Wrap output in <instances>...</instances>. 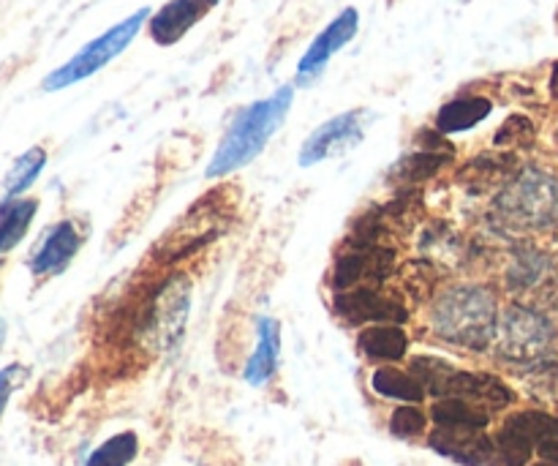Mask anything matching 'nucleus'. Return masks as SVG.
Masks as SVG:
<instances>
[{
  "instance_id": "1",
  "label": "nucleus",
  "mask_w": 558,
  "mask_h": 466,
  "mask_svg": "<svg viewBox=\"0 0 558 466\" xmlns=\"http://www.w3.org/2000/svg\"><path fill=\"white\" fill-rule=\"evenodd\" d=\"M292 101L294 87L283 85L272 96L240 109L238 118L232 120V126L223 134V140L218 142L216 153H213L210 164L205 169V178H227V175L248 167L265 151L272 134L283 126L289 109H292Z\"/></svg>"
},
{
  "instance_id": "2",
  "label": "nucleus",
  "mask_w": 558,
  "mask_h": 466,
  "mask_svg": "<svg viewBox=\"0 0 558 466\" xmlns=\"http://www.w3.org/2000/svg\"><path fill=\"white\" fill-rule=\"evenodd\" d=\"M430 325L447 344L483 353L494 344L499 327V303L483 284H456L430 306Z\"/></svg>"
},
{
  "instance_id": "3",
  "label": "nucleus",
  "mask_w": 558,
  "mask_h": 466,
  "mask_svg": "<svg viewBox=\"0 0 558 466\" xmlns=\"http://www.w3.org/2000/svg\"><path fill=\"white\" fill-rule=\"evenodd\" d=\"M147 20H150V9H140L134 11V14L125 16V20H120L118 25H112L109 31H104L101 36L87 41L80 52L71 55L63 65L49 71V74L44 76L41 87L47 93H58V91H65V87L76 85V82L87 80V76L98 74L104 65L112 63L118 55H123L125 49L131 47V41L140 36L142 25H145Z\"/></svg>"
},
{
  "instance_id": "4",
  "label": "nucleus",
  "mask_w": 558,
  "mask_h": 466,
  "mask_svg": "<svg viewBox=\"0 0 558 466\" xmlns=\"http://www.w3.org/2000/svg\"><path fill=\"white\" fill-rule=\"evenodd\" d=\"M501 222L521 229H545L558 222V178L545 169H523L496 196Z\"/></svg>"
},
{
  "instance_id": "5",
  "label": "nucleus",
  "mask_w": 558,
  "mask_h": 466,
  "mask_svg": "<svg viewBox=\"0 0 558 466\" xmlns=\"http://www.w3.org/2000/svg\"><path fill=\"white\" fill-rule=\"evenodd\" d=\"M191 311V284L189 278L174 273L167 282L158 284L153 289L150 300L142 306L140 316H136V336L147 344V347L158 349V353H169L178 347V342L185 333V322H189Z\"/></svg>"
},
{
  "instance_id": "6",
  "label": "nucleus",
  "mask_w": 558,
  "mask_h": 466,
  "mask_svg": "<svg viewBox=\"0 0 558 466\" xmlns=\"http://www.w3.org/2000/svg\"><path fill=\"white\" fill-rule=\"evenodd\" d=\"M556 342V327L543 311L512 306L499 316L496 353L510 363H539Z\"/></svg>"
},
{
  "instance_id": "7",
  "label": "nucleus",
  "mask_w": 558,
  "mask_h": 466,
  "mask_svg": "<svg viewBox=\"0 0 558 466\" xmlns=\"http://www.w3.org/2000/svg\"><path fill=\"white\" fill-rule=\"evenodd\" d=\"M365 123H368L365 109H349V112L336 115L327 123L316 126L308 140L303 142V147H300L298 164L308 169L336 156H343V153H349L363 142Z\"/></svg>"
},
{
  "instance_id": "8",
  "label": "nucleus",
  "mask_w": 558,
  "mask_h": 466,
  "mask_svg": "<svg viewBox=\"0 0 558 466\" xmlns=\"http://www.w3.org/2000/svg\"><path fill=\"white\" fill-rule=\"evenodd\" d=\"M554 418L539 409H526V413H515L501 423L499 434H496V456L507 466H526L532 453L543 445L548 437Z\"/></svg>"
},
{
  "instance_id": "9",
  "label": "nucleus",
  "mask_w": 558,
  "mask_h": 466,
  "mask_svg": "<svg viewBox=\"0 0 558 466\" xmlns=\"http://www.w3.org/2000/svg\"><path fill=\"white\" fill-rule=\"evenodd\" d=\"M357 31H360V11L349 5V9H343L341 14H338L336 20H332L303 52V58H300L298 63V85L308 87L311 82L319 80V76L325 74L327 63L332 60V55L341 52V49L357 36Z\"/></svg>"
},
{
  "instance_id": "10",
  "label": "nucleus",
  "mask_w": 558,
  "mask_h": 466,
  "mask_svg": "<svg viewBox=\"0 0 558 466\" xmlns=\"http://www.w3.org/2000/svg\"><path fill=\"white\" fill-rule=\"evenodd\" d=\"M336 311L349 325H403L409 311L398 300L387 298L374 287L347 289L336 295Z\"/></svg>"
},
{
  "instance_id": "11",
  "label": "nucleus",
  "mask_w": 558,
  "mask_h": 466,
  "mask_svg": "<svg viewBox=\"0 0 558 466\" xmlns=\"http://www.w3.org/2000/svg\"><path fill=\"white\" fill-rule=\"evenodd\" d=\"M82 232L71 218H63V222L52 224V227L44 232L41 243L36 246V251L27 260V267H31L33 278H54L65 271V267L74 262V256L80 254L82 249Z\"/></svg>"
},
{
  "instance_id": "12",
  "label": "nucleus",
  "mask_w": 558,
  "mask_h": 466,
  "mask_svg": "<svg viewBox=\"0 0 558 466\" xmlns=\"http://www.w3.org/2000/svg\"><path fill=\"white\" fill-rule=\"evenodd\" d=\"M428 445L439 456L450 458L463 466H488L496 456V445L485 437L483 429H456V426H439L430 434Z\"/></svg>"
},
{
  "instance_id": "13",
  "label": "nucleus",
  "mask_w": 558,
  "mask_h": 466,
  "mask_svg": "<svg viewBox=\"0 0 558 466\" xmlns=\"http://www.w3.org/2000/svg\"><path fill=\"white\" fill-rule=\"evenodd\" d=\"M216 3L218 0H169L150 16V38L158 47H172L196 22L205 20Z\"/></svg>"
},
{
  "instance_id": "14",
  "label": "nucleus",
  "mask_w": 558,
  "mask_h": 466,
  "mask_svg": "<svg viewBox=\"0 0 558 466\" xmlns=\"http://www.w3.org/2000/svg\"><path fill=\"white\" fill-rule=\"evenodd\" d=\"M281 360V325L272 316L256 320V347L243 369V380L251 387H265L276 377Z\"/></svg>"
},
{
  "instance_id": "15",
  "label": "nucleus",
  "mask_w": 558,
  "mask_h": 466,
  "mask_svg": "<svg viewBox=\"0 0 558 466\" xmlns=\"http://www.w3.org/2000/svg\"><path fill=\"white\" fill-rule=\"evenodd\" d=\"M494 112V101L485 96H461L447 101L436 115V131L439 134H463L483 123Z\"/></svg>"
},
{
  "instance_id": "16",
  "label": "nucleus",
  "mask_w": 558,
  "mask_h": 466,
  "mask_svg": "<svg viewBox=\"0 0 558 466\" xmlns=\"http://www.w3.org/2000/svg\"><path fill=\"white\" fill-rule=\"evenodd\" d=\"M357 347L365 358L398 363L409 353V336L401 325H368L360 331Z\"/></svg>"
},
{
  "instance_id": "17",
  "label": "nucleus",
  "mask_w": 558,
  "mask_h": 466,
  "mask_svg": "<svg viewBox=\"0 0 558 466\" xmlns=\"http://www.w3.org/2000/svg\"><path fill=\"white\" fill-rule=\"evenodd\" d=\"M36 213L38 200H31V196H16V200L0 202V256L14 251L25 240Z\"/></svg>"
},
{
  "instance_id": "18",
  "label": "nucleus",
  "mask_w": 558,
  "mask_h": 466,
  "mask_svg": "<svg viewBox=\"0 0 558 466\" xmlns=\"http://www.w3.org/2000/svg\"><path fill=\"white\" fill-rule=\"evenodd\" d=\"M371 387L379 393L381 398H392V402L403 404H420L428 393H425L423 382L412 374V371H401L396 366H381L371 377Z\"/></svg>"
},
{
  "instance_id": "19",
  "label": "nucleus",
  "mask_w": 558,
  "mask_h": 466,
  "mask_svg": "<svg viewBox=\"0 0 558 466\" xmlns=\"http://www.w3.org/2000/svg\"><path fill=\"white\" fill-rule=\"evenodd\" d=\"M44 167H47V151H44L41 145L27 147V151L22 153L14 164H11V169L5 172L3 183H0V202L16 200V196L25 194V191L36 183L38 175L44 172Z\"/></svg>"
},
{
  "instance_id": "20",
  "label": "nucleus",
  "mask_w": 558,
  "mask_h": 466,
  "mask_svg": "<svg viewBox=\"0 0 558 466\" xmlns=\"http://www.w3.org/2000/svg\"><path fill=\"white\" fill-rule=\"evenodd\" d=\"M436 426H456V429H483L488 426L490 415L485 409L474 407L463 398H439L430 409Z\"/></svg>"
},
{
  "instance_id": "21",
  "label": "nucleus",
  "mask_w": 558,
  "mask_h": 466,
  "mask_svg": "<svg viewBox=\"0 0 558 466\" xmlns=\"http://www.w3.org/2000/svg\"><path fill=\"white\" fill-rule=\"evenodd\" d=\"M140 456V437L134 431H120L87 456L85 466H129Z\"/></svg>"
},
{
  "instance_id": "22",
  "label": "nucleus",
  "mask_w": 558,
  "mask_h": 466,
  "mask_svg": "<svg viewBox=\"0 0 558 466\" xmlns=\"http://www.w3.org/2000/svg\"><path fill=\"white\" fill-rule=\"evenodd\" d=\"M425 426H428V418H425V413L417 404H403V407H398L390 418V431L396 437H401V440L420 437L425 431Z\"/></svg>"
},
{
  "instance_id": "23",
  "label": "nucleus",
  "mask_w": 558,
  "mask_h": 466,
  "mask_svg": "<svg viewBox=\"0 0 558 466\" xmlns=\"http://www.w3.org/2000/svg\"><path fill=\"white\" fill-rule=\"evenodd\" d=\"M545 271H548V260L539 254H523L521 260L512 265L510 282L512 287H534L539 278H545Z\"/></svg>"
},
{
  "instance_id": "24",
  "label": "nucleus",
  "mask_w": 558,
  "mask_h": 466,
  "mask_svg": "<svg viewBox=\"0 0 558 466\" xmlns=\"http://www.w3.org/2000/svg\"><path fill=\"white\" fill-rule=\"evenodd\" d=\"M529 387L543 402L558 404V366L556 363H539L532 369L529 377Z\"/></svg>"
},
{
  "instance_id": "25",
  "label": "nucleus",
  "mask_w": 558,
  "mask_h": 466,
  "mask_svg": "<svg viewBox=\"0 0 558 466\" xmlns=\"http://www.w3.org/2000/svg\"><path fill=\"white\" fill-rule=\"evenodd\" d=\"M445 164V158L439 156V153L434 151H420V153H412V156L403 158L401 164H398V172L407 175L409 180L412 178H428V175H434L436 169Z\"/></svg>"
},
{
  "instance_id": "26",
  "label": "nucleus",
  "mask_w": 558,
  "mask_h": 466,
  "mask_svg": "<svg viewBox=\"0 0 558 466\" xmlns=\"http://www.w3.org/2000/svg\"><path fill=\"white\" fill-rule=\"evenodd\" d=\"M27 377H31V371L22 363H9L0 369V418H3V413L9 409L11 396L25 385Z\"/></svg>"
},
{
  "instance_id": "27",
  "label": "nucleus",
  "mask_w": 558,
  "mask_h": 466,
  "mask_svg": "<svg viewBox=\"0 0 558 466\" xmlns=\"http://www.w3.org/2000/svg\"><path fill=\"white\" fill-rule=\"evenodd\" d=\"M534 136L532 120L523 118V115H512L507 118V123L496 131V145H521Z\"/></svg>"
},
{
  "instance_id": "28",
  "label": "nucleus",
  "mask_w": 558,
  "mask_h": 466,
  "mask_svg": "<svg viewBox=\"0 0 558 466\" xmlns=\"http://www.w3.org/2000/svg\"><path fill=\"white\" fill-rule=\"evenodd\" d=\"M537 451L543 453L545 462H554V464H558V420H554V426H550L548 437H545L543 445H539Z\"/></svg>"
},
{
  "instance_id": "29",
  "label": "nucleus",
  "mask_w": 558,
  "mask_h": 466,
  "mask_svg": "<svg viewBox=\"0 0 558 466\" xmlns=\"http://www.w3.org/2000/svg\"><path fill=\"white\" fill-rule=\"evenodd\" d=\"M550 93L558 98V63L554 65V74H550Z\"/></svg>"
},
{
  "instance_id": "30",
  "label": "nucleus",
  "mask_w": 558,
  "mask_h": 466,
  "mask_svg": "<svg viewBox=\"0 0 558 466\" xmlns=\"http://www.w3.org/2000/svg\"><path fill=\"white\" fill-rule=\"evenodd\" d=\"M0 267H3V262H0ZM3 342H5V322L3 316H0V349H3Z\"/></svg>"
},
{
  "instance_id": "31",
  "label": "nucleus",
  "mask_w": 558,
  "mask_h": 466,
  "mask_svg": "<svg viewBox=\"0 0 558 466\" xmlns=\"http://www.w3.org/2000/svg\"><path fill=\"white\" fill-rule=\"evenodd\" d=\"M534 466H558V464H554V462H539V464H534Z\"/></svg>"
}]
</instances>
